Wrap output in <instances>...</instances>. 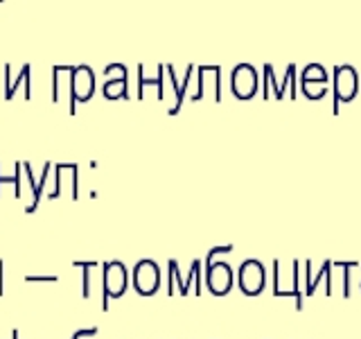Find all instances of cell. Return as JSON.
I'll return each mask as SVG.
<instances>
[{
  "instance_id": "6da1fadb",
  "label": "cell",
  "mask_w": 361,
  "mask_h": 339,
  "mask_svg": "<svg viewBox=\"0 0 361 339\" xmlns=\"http://www.w3.org/2000/svg\"><path fill=\"white\" fill-rule=\"evenodd\" d=\"M274 297L285 299L293 297L296 310H302V292H300V263L296 258L289 263L274 260Z\"/></svg>"
},
{
  "instance_id": "7a4b0ae2",
  "label": "cell",
  "mask_w": 361,
  "mask_h": 339,
  "mask_svg": "<svg viewBox=\"0 0 361 339\" xmlns=\"http://www.w3.org/2000/svg\"><path fill=\"white\" fill-rule=\"evenodd\" d=\"M129 287V271L120 260L102 265V310H109L111 299H120Z\"/></svg>"
},
{
  "instance_id": "3957f363",
  "label": "cell",
  "mask_w": 361,
  "mask_h": 339,
  "mask_svg": "<svg viewBox=\"0 0 361 339\" xmlns=\"http://www.w3.org/2000/svg\"><path fill=\"white\" fill-rule=\"evenodd\" d=\"M131 280L140 297H154L158 287H161V267L149 258L138 260L131 271Z\"/></svg>"
},
{
  "instance_id": "277c9868",
  "label": "cell",
  "mask_w": 361,
  "mask_h": 339,
  "mask_svg": "<svg viewBox=\"0 0 361 339\" xmlns=\"http://www.w3.org/2000/svg\"><path fill=\"white\" fill-rule=\"evenodd\" d=\"M237 285L246 294V297H257L262 294L264 285H267V271L264 265L255 258H248L240 265V271H237Z\"/></svg>"
},
{
  "instance_id": "5b68a950",
  "label": "cell",
  "mask_w": 361,
  "mask_h": 339,
  "mask_svg": "<svg viewBox=\"0 0 361 339\" xmlns=\"http://www.w3.org/2000/svg\"><path fill=\"white\" fill-rule=\"evenodd\" d=\"M95 93V75L88 66H77L71 73V113H75V102H86Z\"/></svg>"
},
{
  "instance_id": "8992f818",
  "label": "cell",
  "mask_w": 361,
  "mask_h": 339,
  "mask_svg": "<svg viewBox=\"0 0 361 339\" xmlns=\"http://www.w3.org/2000/svg\"><path fill=\"white\" fill-rule=\"evenodd\" d=\"M233 282H235L233 267L228 263H224V260L212 263L206 269V285L214 297H226L233 290Z\"/></svg>"
},
{
  "instance_id": "52a82bcc",
  "label": "cell",
  "mask_w": 361,
  "mask_h": 339,
  "mask_svg": "<svg viewBox=\"0 0 361 339\" xmlns=\"http://www.w3.org/2000/svg\"><path fill=\"white\" fill-rule=\"evenodd\" d=\"M357 95V73L350 66H338L334 73V111L338 102H350Z\"/></svg>"
},
{
  "instance_id": "ba28073f",
  "label": "cell",
  "mask_w": 361,
  "mask_h": 339,
  "mask_svg": "<svg viewBox=\"0 0 361 339\" xmlns=\"http://www.w3.org/2000/svg\"><path fill=\"white\" fill-rule=\"evenodd\" d=\"M233 93L240 100H248L257 93V73L253 66L240 64L233 71Z\"/></svg>"
},
{
  "instance_id": "9c48e42d",
  "label": "cell",
  "mask_w": 361,
  "mask_h": 339,
  "mask_svg": "<svg viewBox=\"0 0 361 339\" xmlns=\"http://www.w3.org/2000/svg\"><path fill=\"white\" fill-rule=\"evenodd\" d=\"M106 84H104V95L109 100H120L127 97V68L122 64H111L106 66Z\"/></svg>"
},
{
  "instance_id": "30bf717a",
  "label": "cell",
  "mask_w": 361,
  "mask_h": 339,
  "mask_svg": "<svg viewBox=\"0 0 361 339\" xmlns=\"http://www.w3.org/2000/svg\"><path fill=\"white\" fill-rule=\"evenodd\" d=\"M332 267H334L332 260H325L319 269V274L312 276V260L305 263V294H307V297H312V294L319 290V285L323 280L327 282V285H332Z\"/></svg>"
},
{
  "instance_id": "8fae6325",
  "label": "cell",
  "mask_w": 361,
  "mask_h": 339,
  "mask_svg": "<svg viewBox=\"0 0 361 339\" xmlns=\"http://www.w3.org/2000/svg\"><path fill=\"white\" fill-rule=\"evenodd\" d=\"M18 84H25V97H32V88H30V64L20 66L18 77H11V66H5V97L11 100L16 95Z\"/></svg>"
},
{
  "instance_id": "7c38bea8",
  "label": "cell",
  "mask_w": 361,
  "mask_h": 339,
  "mask_svg": "<svg viewBox=\"0 0 361 339\" xmlns=\"http://www.w3.org/2000/svg\"><path fill=\"white\" fill-rule=\"evenodd\" d=\"M50 170H52V163H45L43 165V174L39 179V184H37V179H34L32 174V167L30 163H23V172H25V179L30 181V188H32V201L27 203V213H34L39 206V201H41V192H43V186H45V181H48V174H50Z\"/></svg>"
},
{
  "instance_id": "4fadbf2b",
  "label": "cell",
  "mask_w": 361,
  "mask_h": 339,
  "mask_svg": "<svg viewBox=\"0 0 361 339\" xmlns=\"http://www.w3.org/2000/svg\"><path fill=\"white\" fill-rule=\"evenodd\" d=\"M167 294L174 297V294H180V297H188V290H185V278H180V271H178V263L176 260H169V278H167Z\"/></svg>"
},
{
  "instance_id": "5bb4252c",
  "label": "cell",
  "mask_w": 361,
  "mask_h": 339,
  "mask_svg": "<svg viewBox=\"0 0 361 339\" xmlns=\"http://www.w3.org/2000/svg\"><path fill=\"white\" fill-rule=\"evenodd\" d=\"M20 172H23V163H18V167L11 174H5L3 167H0V186L7 184V181H9V184H14L16 186V197H20Z\"/></svg>"
},
{
  "instance_id": "9a60e30c",
  "label": "cell",
  "mask_w": 361,
  "mask_h": 339,
  "mask_svg": "<svg viewBox=\"0 0 361 339\" xmlns=\"http://www.w3.org/2000/svg\"><path fill=\"white\" fill-rule=\"evenodd\" d=\"M75 267H82L84 269V278H82V297L84 299H90V271L93 267H97V263H75Z\"/></svg>"
},
{
  "instance_id": "2e32d148",
  "label": "cell",
  "mask_w": 361,
  "mask_h": 339,
  "mask_svg": "<svg viewBox=\"0 0 361 339\" xmlns=\"http://www.w3.org/2000/svg\"><path fill=\"white\" fill-rule=\"evenodd\" d=\"M334 267L343 269V292H341V297L350 299V271H353V267H359V265L357 263H334Z\"/></svg>"
},
{
  "instance_id": "e0dca14e",
  "label": "cell",
  "mask_w": 361,
  "mask_h": 339,
  "mask_svg": "<svg viewBox=\"0 0 361 339\" xmlns=\"http://www.w3.org/2000/svg\"><path fill=\"white\" fill-rule=\"evenodd\" d=\"M233 244H226V246H214V249H210V251H208V256H206V269L214 263V258H217L219 254L224 256V254H231L233 251Z\"/></svg>"
},
{
  "instance_id": "ac0fdd59",
  "label": "cell",
  "mask_w": 361,
  "mask_h": 339,
  "mask_svg": "<svg viewBox=\"0 0 361 339\" xmlns=\"http://www.w3.org/2000/svg\"><path fill=\"white\" fill-rule=\"evenodd\" d=\"M192 269H195V285H192V294H201V285H203V278H201V260H192Z\"/></svg>"
},
{
  "instance_id": "d6986e66",
  "label": "cell",
  "mask_w": 361,
  "mask_h": 339,
  "mask_svg": "<svg viewBox=\"0 0 361 339\" xmlns=\"http://www.w3.org/2000/svg\"><path fill=\"white\" fill-rule=\"evenodd\" d=\"M97 335V328H84V331H77L71 339H84V337H95Z\"/></svg>"
},
{
  "instance_id": "ffe728a7",
  "label": "cell",
  "mask_w": 361,
  "mask_h": 339,
  "mask_svg": "<svg viewBox=\"0 0 361 339\" xmlns=\"http://www.w3.org/2000/svg\"><path fill=\"white\" fill-rule=\"evenodd\" d=\"M27 282H56V276H25Z\"/></svg>"
},
{
  "instance_id": "44dd1931",
  "label": "cell",
  "mask_w": 361,
  "mask_h": 339,
  "mask_svg": "<svg viewBox=\"0 0 361 339\" xmlns=\"http://www.w3.org/2000/svg\"><path fill=\"white\" fill-rule=\"evenodd\" d=\"M3 274H5V263L0 260V294L5 292V287H3V285H5V276H3Z\"/></svg>"
}]
</instances>
